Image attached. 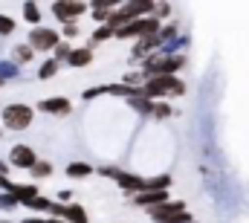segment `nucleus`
<instances>
[{"label":"nucleus","mask_w":249,"mask_h":223,"mask_svg":"<svg viewBox=\"0 0 249 223\" xmlns=\"http://www.w3.org/2000/svg\"><path fill=\"white\" fill-rule=\"evenodd\" d=\"M35 180H44V177H50L53 174V163H47V160H38L35 166H32V171H29Z\"/></svg>","instance_id":"412c9836"},{"label":"nucleus","mask_w":249,"mask_h":223,"mask_svg":"<svg viewBox=\"0 0 249 223\" xmlns=\"http://www.w3.org/2000/svg\"><path fill=\"white\" fill-rule=\"evenodd\" d=\"M90 174H93V166H90V163H84V160H78V163H70V166H67V177L81 180V177H90Z\"/></svg>","instance_id":"ddd939ff"},{"label":"nucleus","mask_w":249,"mask_h":223,"mask_svg":"<svg viewBox=\"0 0 249 223\" xmlns=\"http://www.w3.org/2000/svg\"><path fill=\"white\" fill-rule=\"evenodd\" d=\"M168 15H171V6H168V3H157V6H154V18H157V20H160V18H168Z\"/></svg>","instance_id":"bb28decb"},{"label":"nucleus","mask_w":249,"mask_h":223,"mask_svg":"<svg viewBox=\"0 0 249 223\" xmlns=\"http://www.w3.org/2000/svg\"><path fill=\"white\" fill-rule=\"evenodd\" d=\"M50 206H53V200H50V197H41V194H38L32 203H26V209H32L35 215H50Z\"/></svg>","instance_id":"6ab92c4d"},{"label":"nucleus","mask_w":249,"mask_h":223,"mask_svg":"<svg viewBox=\"0 0 249 223\" xmlns=\"http://www.w3.org/2000/svg\"><path fill=\"white\" fill-rule=\"evenodd\" d=\"M0 223H12V221H0Z\"/></svg>","instance_id":"72a5a7b5"},{"label":"nucleus","mask_w":249,"mask_h":223,"mask_svg":"<svg viewBox=\"0 0 249 223\" xmlns=\"http://www.w3.org/2000/svg\"><path fill=\"white\" fill-rule=\"evenodd\" d=\"M50 218H53V221H64V218H67V206L58 203V200H53V206H50Z\"/></svg>","instance_id":"b1692460"},{"label":"nucleus","mask_w":249,"mask_h":223,"mask_svg":"<svg viewBox=\"0 0 249 223\" xmlns=\"http://www.w3.org/2000/svg\"><path fill=\"white\" fill-rule=\"evenodd\" d=\"M67 223H87V209L84 206H78V203H72V206H67Z\"/></svg>","instance_id":"dca6fc26"},{"label":"nucleus","mask_w":249,"mask_h":223,"mask_svg":"<svg viewBox=\"0 0 249 223\" xmlns=\"http://www.w3.org/2000/svg\"><path fill=\"white\" fill-rule=\"evenodd\" d=\"M110 38H116V32H113L110 26H99V29L90 35V50H93L96 44H105V41H110Z\"/></svg>","instance_id":"f3484780"},{"label":"nucleus","mask_w":249,"mask_h":223,"mask_svg":"<svg viewBox=\"0 0 249 223\" xmlns=\"http://www.w3.org/2000/svg\"><path fill=\"white\" fill-rule=\"evenodd\" d=\"M18 206H20V200H18L15 194H0V209L9 212V209H18Z\"/></svg>","instance_id":"393cba45"},{"label":"nucleus","mask_w":249,"mask_h":223,"mask_svg":"<svg viewBox=\"0 0 249 223\" xmlns=\"http://www.w3.org/2000/svg\"><path fill=\"white\" fill-rule=\"evenodd\" d=\"M64 38H75L78 35V23H64Z\"/></svg>","instance_id":"c85d7f7f"},{"label":"nucleus","mask_w":249,"mask_h":223,"mask_svg":"<svg viewBox=\"0 0 249 223\" xmlns=\"http://www.w3.org/2000/svg\"><path fill=\"white\" fill-rule=\"evenodd\" d=\"M38 111L41 113H53V116H67V113L72 111V105H70V99L55 96V99H41V102H38Z\"/></svg>","instance_id":"6e6552de"},{"label":"nucleus","mask_w":249,"mask_h":223,"mask_svg":"<svg viewBox=\"0 0 249 223\" xmlns=\"http://www.w3.org/2000/svg\"><path fill=\"white\" fill-rule=\"evenodd\" d=\"M26 44L35 50V53H50L61 44V32L58 29H50V26H35L26 38Z\"/></svg>","instance_id":"39448f33"},{"label":"nucleus","mask_w":249,"mask_h":223,"mask_svg":"<svg viewBox=\"0 0 249 223\" xmlns=\"http://www.w3.org/2000/svg\"><path fill=\"white\" fill-rule=\"evenodd\" d=\"M154 119H168V116H174L171 111V105H165V102H154V113H151Z\"/></svg>","instance_id":"4be33fe9"},{"label":"nucleus","mask_w":249,"mask_h":223,"mask_svg":"<svg viewBox=\"0 0 249 223\" xmlns=\"http://www.w3.org/2000/svg\"><path fill=\"white\" fill-rule=\"evenodd\" d=\"M9 168H12L9 163H3V160H0V174H3V177H6V171H9Z\"/></svg>","instance_id":"2f4dec72"},{"label":"nucleus","mask_w":249,"mask_h":223,"mask_svg":"<svg viewBox=\"0 0 249 223\" xmlns=\"http://www.w3.org/2000/svg\"><path fill=\"white\" fill-rule=\"evenodd\" d=\"M142 93H145V99L160 102L165 96H186V84L177 75H157V78H148L142 84Z\"/></svg>","instance_id":"f257e3e1"},{"label":"nucleus","mask_w":249,"mask_h":223,"mask_svg":"<svg viewBox=\"0 0 249 223\" xmlns=\"http://www.w3.org/2000/svg\"><path fill=\"white\" fill-rule=\"evenodd\" d=\"M38 163V154L29 148V145H15L9 151V166L12 168H23V171H32V166Z\"/></svg>","instance_id":"423d86ee"},{"label":"nucleus","mask_w":249,"mask_h":223,"mask_svg":"<svg viewBox=\"0 0 249 223\" xmlns=\"http://www.w3.org/2000/svg\"><path fill=\"white\" fill-rule=\"evenodd\" d=\"M15 26H18V23H15L9 15H0V35H12V32H15Z\"/></svg>","instance_id":"a878e982"},{"label":"nucleus","mask_w":249,"mask_h":223,"mask_svg":"<svg viewBox=\"0 0 249 223\" xmlns=\"http://www.w3.org/2000/svg\"><path fill=\"white\" fill-rule=\"evenodd\" d=\"M0 136H3V133H0Z\"/></svg>","instance_id":"f704fd0d"},{"label":"nucleus","mask_w":249,"mask_h":223,"mask_svg":"<svg viewBox=\"0 0 249 223\" xmlns=\"http://www.w3.org/2000/svg\"><path fill=\"white\" fill-rule=\"evenodd\" d=\"M70 200H72V191H70V188H61V191H58V203H64V206H67Z\"/></svg>","instance_id":"c756f323"},{"label":"nucleus","mask_w":249,"mask_h":223,"mask_svg":"<svg viewBox=\"0 0 249 223\" xmlns=\"http://www.w3.org/2000/svg\"><path fill=\"white\" fill-rule=\"evenodd\" d=\"M99 174L107 177V180H116V186L124 188V191H130V194H142V191H148V180L139 177V174H127V171H119V168H113V166H102L99 168Z\"/></svg>","instance_id":"f03ea898"},{"label":"nucleus","mask_w":249,"mask_h":223,"mask_svg":"<svg viewBox=\"0 0 249 223\" xmlns=\"http://www.w3.org/2000/svg\"><path fill=\"white\" fill-rule=\"evenodd\" d=\"M20 223H50V218H26V221H20Z\"/></svg>","instance_id":"7c9ffc66"},{"label":"nucleus","mask_w":249,"mask_h":223,"mask_svg":"<svg viewBox=\"0 0 249 223\" xmlns=\"http://www.w3.org/2000/svg\"><path fill=\"white\" fill-rule=\"evenodd\" d=\"M50 223H67V221H53V218H50Z\"/></svg>","instance_id":"473e14b6"},{"label":"nucleus","mask_w":249,"mask_h":223,"mask_svg":"<svg viewBox=\"0 0 249 223\" xmlns=\"http://www.w3.org/2000/svg\"><path fill=\"white\" fill-rule=\"evenodd\" d=\"M12 56H15V64H29V61H32V56H35V50H32L29 44H18Z\"/></svg>","instance_id":"aec40b11"},{"label":"nucleus","mask_w":249,"mask_h":223,"mask_svg":"<svg viewBox=\"0 0 249 223\" xmlns=\"http://www.w3.org/2000/svg\"><path fill=\"white\" fill-rule=\"evenodd\" d=\"M162 203H168V191H142V194H133V206L157 209Z\"/></svg>","instance_id":"1a4fd4ad"},{"label":"nucleus","mask_w":249,"mask_h":223,"mask_svg":"<svg viewBox=\"0 0 249 223\" xmlns=\"http://www.w3.org/2000/svg\"><path fill=\"white\" fill-rule=\"evenodd\" d=\"M102 93H105V87H90V90H84V93H81V99H84V102H90V99H96V96H102Z\"/></svg>","instance_id":"cd10ccee"},{"label":"nucleus","mask_w":249,"mask_h":223,"mask_svg":"<svg viewBox=\"0 0 249 223\" xmlns=\"http://www.w3.org/2000/svg\"><path fill=\"white\" fill-rule=\"evenodd\" d=\"M58 70H61V64H58L55 58H47V61L38 67V78H41V81H47V78H53Z\"/></svg>","instance_id":"4468645a"},{"label":"nucleus","mask_w":249,"mask_h":223,"mask_svg":"<svg viewBox=\"0 0 249 223\" xmlns=\"http://www.w3.org/2000/svg\"><path fill=\"white\" fill-rule=\"evenodd\" d=\"M151 221L157 223H191V215L186 212V203L183 200H168L157 209H148Z\"/></svg>","instance_id":"7ed1b4c3"},{"label":"nucleus","mask_w":249,"mask_h":223,"mask_svg":"<svg viewBox=\"0 0 249 223\" xmlns=\"http://www.w3.org/2000/svg\"><path fill=\"white\" fill-rule=\"evenodd\" d=\"M127 105H130L136 113H142V116H151V113H154V102L145 99V96H139V99H127Z\"/></svg>","instance_id":"a211bd4d"},{"label":"nucleus","mask_w":249,"mask_h":223,"mask_svg":"<svg viewBox=\"0 0 249 223\" xmlns=\"http://www.w3.org/2000/svg\"><path fill=\"white\" fill-rule=\"evenodd\" d=\"M70 67H90L93 64V50L90 47H78V50H72V56H70V61H67Z\"/></svg>","instance_id":"9b49d317"},{"label":"nucleus","mask_w":249,"mask_h":223,"mask_svg":"<svg viewBox=\"0 0 249 223\" xmlns=\"http://www.w3.org/2000/svg\"><path fill=\"white\" fill-rule=\"evenodd\" d=\"M9 194H15V197L20 200V206H26V203H32V200L38 197V186H35V183H29V186H12Z\"/></svg>","instance_id":"9d476101"},{"label":"nucleus","mask_w":249,"mask_h":223,"mask_svg":"<svg viewBox=\"0 0 249 223\" xmlns=\"http://www.w3.org/2000/svg\"><path fill=\"white\" fill-rule=\"evenodd\" d=\"M53 53H55V61L61 64V61H70V56H72V47H70L67 41H61V44H58V47H55Z\"/></svg>","instance_id":"5701e85b"},{"label":"nucleus","mask_w":249,"mask_h":223,"mask_svg":"<svg viewBox=\"0 0 249 223\" xmlns=\"http://www.w3.org/2000/svg\"><path fill=\"white\" fill-rule=\"evenodd\" d=\"M87 12V3H53V15L61 23H75V18H81Z\"/></svg>","instance_id":"0eeeda50"},{"label":"nucleus","mask_w":249,"mask_h":223,"mask_svg":"<svg viewBox=\"0 0 249 223\" xmlns=\"http://www.w3.org/2000/svg\"><path fill=\"white\" fill-rule=\"evenodd\" d=\"M20 12H23V20H26V23H32V29L41 23V9H38V3H32V0H29V3H23V6H20Z\"/></svg>","instance_id":"f8f14e48"},{"label":"nucleus","mask_w":249,"mask_h":223,"mask_svg":"<svg viewBox=\"0 0 249 223\" xmlns=\"http://www.w3.org/2000/svg\"><path fill=\"white\" fill-rule=\"evenodd\" d=\"M18 75H20V67L15 61H0V81L3 84L12 81V78H18Z\"/></svg>","instance_id":"2eb2a0df"},{"label":"nucleus","mask_w":249,"mask_h":223,"mask_svg":"<svg viewBox=\"0 0 249 223\" xmlns=\"http://www.w3.org/2000/svg\"><path fill=\"white\" fill-rule=\"evenodd\" d=\"M0 119H3V125H6L9 130H23V128L32 125L35 111H32L29 105H6L3 113H0Z\"/></svg>","instance_id":"20e7f679"}]
</instances>
